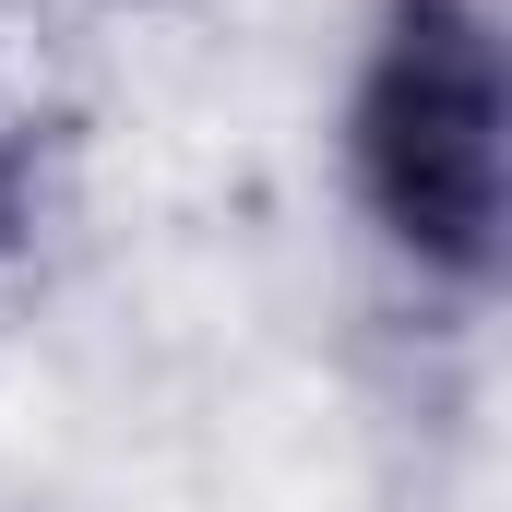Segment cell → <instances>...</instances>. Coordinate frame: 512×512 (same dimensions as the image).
Listing matches in <instances>:
<instances>
[{
	"instance_id": "obj_2",
	"label": "cell",
	"mask_w": 512,
	"mask_h": 512,
	"mask_svg": "<svg viewBox=\"0 0 512 512\" xmlns=\"http://www.w3.org/2000/svg\"><path fill=\"white\" fill-rule=\"evenodd\" d=\"M24 227H36V167H24V143L0 131V262L24 251Z\"/></svg>"
},
{
	"instance_id": "obj_1",
	"label": "cell",
	"mask_w": 512,
	"mask_h": 512,
	"mask_svg": "<svg viewBox=\"0 0 512 512\" xmlns=\"http://www.w3.org/2000/svg\"><path fill=\"white\" fill-rule=\"evenodd\" d=\"M346 191L417 286L501 274V24L489 0H382L346 72Z\"/></svg>"
}]
</instances>
